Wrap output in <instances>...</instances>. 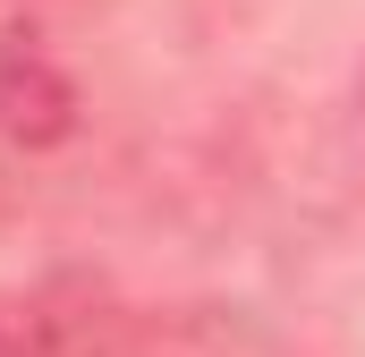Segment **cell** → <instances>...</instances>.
Wrapping results in <instances>:
<instances>
[{
    "mask_svg": "<svg viewBox=\"0 0 365 357\" xmlns=\"http://www.w3.org/2000/svg\"><path fill=\"white\" fill-rule=\"evenodd\" d=\"M0 357H68V349H60V332H51L34 306L0 298Z\"/></svg>",
    "mask_w": 365,
    "mask_h": 357,
    "instance_id": "cell-1",
    "label": "cell"
}]
</instances>
